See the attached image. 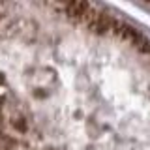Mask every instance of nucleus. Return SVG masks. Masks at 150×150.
<instances>
[{"label":"nucleus","instance_id":"nucleus-1","mask_svg":"<svg viewBox=\"0 0 150 150\" xmlns=\"http://www.w3.org/2000/svg\"><path fill=\"white\" fill-rule=\"evenodd\" d=\"M112 23H115V17H111L109 13H103L100 8L94 11V15L88 19L84 25L86 28L92 32V34H98V36H109L111 30H112Z\"/></svg>","mask_w":150,"mask_h":150}]
</instances>
